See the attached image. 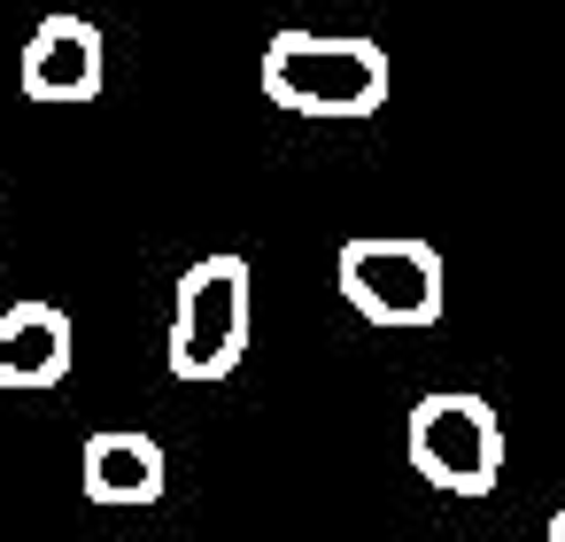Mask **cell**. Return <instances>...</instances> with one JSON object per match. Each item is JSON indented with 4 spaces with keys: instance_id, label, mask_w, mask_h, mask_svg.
Masks as SVG:
<instances>
[{
    "instance_id": "6da1fadb",
    "label": "cell",
    "mask_w": 565,
    "mask_h": 542,
    "mask_svg": "<svg viewBox=\"0 0 565 542\" xmlns=\"http://www.w3.org/2000/svg\"><path fill=\"white\" fill-rule=\"evenodd\" d=\"M264 94L295 117H380L387 109V47L364 32H271L264 40Z\"/></svg>"
},
{
    "instance_id": "7a4b0ae2",
    "label": "cell",
    "mask_w": 565,
    "mask_h": 542,
    "mask_svg": "<svg viewBox=\"0 0 565 542\" xmlns=\"http://www.w3.org/2000/svg\"><path fill=\"white\" fill-rule=\"evenodd\" d=\"M333 279H341L349 310L364 326H387V333H426L449 310V264H441L434 241H411V233H356V241H341Z\"/></svg>"
},
{
    "instance_id": "3957f363",
    "label": "cell",
    "mask_w": 565,
    "mask_h": 542,
    "mask_svg": "<svg viewBox=\"0 0 565 542\" xmlns=\"http://www.w3.org/2000/svg\"><path fill=\"white\" fill-rule=\"evenodd\" d=\"M403 449H411V472L441 496H488L503 480V418L488 395L472 387H434L411 403V426H403Z\"/></svg>"
},
{
    "instance_id": "277c9868",
    "label": "cell",
    "mask_w": 565,
    "mask_h": 542,
    "mask_svg": "<svg viewBox=\"0 0 565 542\" xmlns=\"http://www.w3.org/2000/svg\"><path fill=\"white\" fill-rule=\"evenodd\" d=\"M248 264L241 256H202L179 272V295H171V372L179 380H233L241 357H248Z\"/></svg>"
},
{
    "instance_id": "5b68a950",
    "label": "cell",
    "mask_w": 565,
    "mask_h": 542,
    "mask_svg": "<svg viewBox=\"0 0 565 542\" xmlns=\"http://www.w3.org/2000/svg\"><path fill=\"white\" fill-rule=\"evenodd\" d=\"M109 78V40L94 17H40L24 55H17V86L24 102H47V109H78L94 102Z\"/></svg>"
},
{
    "instance_id": "8992f818",
    "label": "cell",
    "mask_w": 565,
    "mask_h": 542,
    "mask_svg": "<svg viewBox=\"0 0 565 542\" xmlns=\"http://www.w3.org/2000/svg\"><path fill=\"white\" fill-rule=\"evenodd\" d=\"M78 357V333L55 302H9L0 310V395H40L63 387Z\"/></svg>"
},
{
    "instance_id": "52a82bcc",
    "label": "cell",
    "mask_w": 565,
    "mask_h": 542,
    "mask_svg": "<svg viewBox=\"0 0 565 542\" xmlns=\"http://www.w3.org/2000/svg\"><path fill=\"white\" fill-rule=\"evenodd\" d=\"M78 488H86V503H156V496L171 488L163 442L140 434V426H102V434H86V449H78Z\"/></svg>"
},
{
    "instance_id": "ba28073f",
    "label": "cell",
    "mask_w": 565,
    "mask_h": 542,
    "mask_svg": "<svg viewBox=\"0 0 565 542\" xmlns=\"http://www.w3.org/2000/svg\"><path fill=\"white\" fill-rule=\"evenodd\" d=\"M550 542H565V503H557V511H550Z\"/></svg>"
},
{
    "instance_id": "9c48e42d",
    "label": "cell",
    "mask_w": 565,
    "mask_h": 542,
    "mask_svg": "<svg viewBox=\"0 0 565 542\" xmlns=\"http://www.w3.org/2000/svg\"><path fill=\"white\" fill-rule=\"evenodd\" d=\"M0 210H9V202H0Z\"/></svg>"
}]
</instances>
